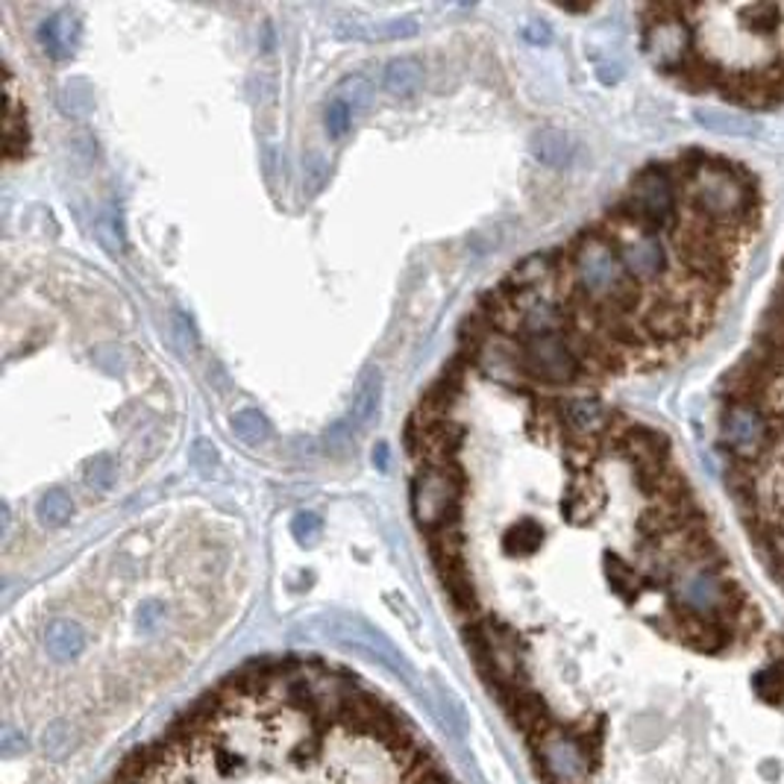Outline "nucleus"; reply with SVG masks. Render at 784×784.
Wrapping results in <instances>:
<instances>
[{
	"instance_id": "nucleus-30",
	"label": "nucleus",
	"mask_w": 784,
	"mask_h": 784,
	"mask_svg": "<svg viewBox=\"0 0 784 784\" xmlns=\"http://www.w3.org/2000/svg\"><path fill=\"white\" fill-rule=\"evenodd\" d=\"M374 464L379 467V471H388V446L385 444H376L374 450Z\"/></svg>"
},
{
	"instance_id": "nucleus-7",
	"label": "nucleus",
	"mask_w": 784,
	"mask_h": 784,
	"mask_svg": "<svg viewBox=\"0 0 784 784\" xmlns=\"http://www.w3.org/2000/svg\"><path fill=\"white\" fill-rule=\"evenodd\" d=\"M720 438L722 446L743 464L770 455L766 418L749 402H726L720 418Z\"/></svg>"
},
{
	"instance_id": "nucleus-10",
	"label": "nucleus",
	"mask_w": 784,
	"mask_h": 784,
	"mask_svg": "<svg viewBox=\"0 0 784 784\" xmlns=\"http://www.w3.org/2000/svg\"><path fill=\"white\" fill-rule=\"evenodd\" d=\"M423 82H427V68L418 56H397L383 68V89L391 98L411 100L415 95H420Z\"/></svg>"
},
{
	"instance_id": "nucleus-17",
	"label": "nucleus",
	"mask_w": 784,
	"mask_h": 784,
	"mask_svg": "<svg viewBox=\"0 0 784 784\" xmlns=\"http://www.w3.org/2000/svg\"><path fill=\"white\" fill-rule=\"evenodd\" d=\"M3 151L7 159H19L27 151V124L19 115V100L12 95V80H10V98H7V135H3Z\"/></svg>"
},
{
	"instance_id": "nucleus-21",
	"label": "nucleus",
	"mask_w": 784,
	"mask_h": 784,
	"mask_svg": "<svg viewBox=\"0 0 784 784\" xmlns=\"http://www.w3.org/2000/svg\"><path fill=\"white\" fill-rule=\"evenodd\" d=\"M606 576L608 585H611L615 594H620L626 603H632V599L641 594V576H638V571L620 562V559H615V555H606Z\"/></svg>"
},
{
	"instance_id": "nucleus-5",
	"label": "nucleus",
	"mask_w": 784,
	"mask_h": 784,
	"mask_svg": "<svg viewBox=\"0 0 784 784\" xmlns=\"http://www.w3.org/2000/svg\"><path fill=\"white\" fill-rule=\"evenodd\" d=\"M459 497H462V479L455 467H446V471L427 467L415 476V485H411V508L427 532L459 523Z\"/></svg>"
},
{
	"instance_id": "nucleus-4",
	"label": "nucleus",
	"mask_w": 784,
	"mask_h": 784,
	"mask_svg": "<svg viewBox=\"0 0 784 784\" xmlns=\"http://www.w3.org/2000/svg\"><path fill=\"white\" fill-rule=\"evenodd\" d=\"M620 206L641 227L652 232H673L682 221L678 218L676 179H673L670 168H659V165H652V168L641 170L634 177L632 191Z\"/></svg>"
},
{
	"instance_id": "nucleus-8",
	"label": "nucleus",
	"mask_w": 784,
	"mask_h": 784,
	"mask_svg": "<svg viewBox=\"0 0 784 784\" xmlns=\"http://www.w3.org/2000/svg\"><path fill=\"white\" fill-rule=\"evenodd\" d=\"M652 15L659 19L647 24V54L667 71H678V65L685 63V56L691 54V30L682 21L685 10L682 7H655Z\"/></svg>"
},
{
	"instance_id": "nucleus-20",
	"label": "nucleus",
	"mask_w": 784,
	"mask_h": 784,
	"mask_svg": "<svg viewBox=\"0 0 784 784\" xmlns=\"http://www.w3.org/2000/svg\"><path fill=\"white\" fill-rule=\"evenodd\" d=\"M232 432L250 446H262L270 438L268 418L256 409H244L232 418Z\"/></svg>"
},
{
	"instance_id": "nucleus-28",
	"label": "nucleus",
	"mask_w": 784,
	"mask_h": 784,
	"mask_svg": "<svg viewBox=\"0 0 784 784\" xmlns=\"http://www.w3.org/2000/svg\"><path fill=\"white\" fill-rule=\"evenodd\" d=\"M191 462H195L197 471L209 473L214 467V462H218V455H214L212 444L209 441H197L195 446H191Z\"/></svg>"
},
{
	"instance_id": "nucleus-27",
	"label": "nucleus",
	"mask_w": 784,
	"mask_h": 784,
	"mask_svg": "<svg viewBox=\"0 0 784 784\" xmlns=\"http://www.w3.org/2000/svg\"><path fill=\"white\" fill-rule=\"evenodd\" d=\"M291 532H295L297 541H303V544H312L314 538L321 535V517L297 515L295 523H291Z\"/></svg>"
},
{
	"instance_id": "nucleus-1",
	"label": "nucleus",
	"mask_w": 784,
	"mask_h": 784,
	"mask_svg": "<svg viewBox=\"0 0 784 784\" xmlns=\"http://www.w3.org/2000/svg\"><path fill=\"white\" fill-rule=\"evenodd\" d=\"M564 274L571 291L606 312L634 318L643 300L641 283H634L626 274L615 244L603 235V230L585 232L573 241L571 253L564 258Z\"/></svg>"
},
{
	"instance_id": "nucleus-15",
	"label": "nucleus",
	"mask_w": 784,
	"mask_h": 784,
	"mask_svg": "<svg viewBox=\"0 0 784 784\" xmlns=\"http://www.w3.org/2000/svg\"><path fill=\"white\" fill-rule=\"evenodd\" d=\"M36 517L38 523L47 529H63L68 520L74 517V503L63 488L45 490L36 503Z\"/></svg>"
},
{
	"instance_id": "nucleus-16",
	"label": "nucleus",
	"mask_w": 784,
	"mask_h": 784,
	"mask_svg": "<svg viewBox=\"0 0 784 784\" xmlns=\"http://www.w3.org/2000/svg\"><path fill=\"white\" fill-rule=\"evenodd\" d=\"M532 151H535L538 159L550 165V168H564L567 159H571V142H567V135L559 133V130L538 133L535 142H532Z\"/></svg>"
},
{
	"instance_id": "nucleus-6",
	"label": "nucleus",
	"mask_w": 784,
	"mask_h": 784,
	"mask_svg": "<svg viewBox=\"0 0 784 784\" xmlns=\"http://www.w3.org/2000/svg\"><path fill=\"white\" fill-rule=\"evenodd\" d=\"M515 362L523 374L541 379V383L564 385L582 376V358L576 356V350L564 332L520 341L515 350Z\"/></svg>"
},
{
	"instance_id": "nucleus-22",
	"label": "nucleus",
	"mask_w": 784,
	"mask_h": 784,
	"mask_svg": "<svg viewBox=\"0 0 784 784\" xmlns=\"http://www.w3.org/2000/svg\"><path fill=\"white\" fill-rule=\"evenodd\" d=\"M115 479H118V464L109 453H98L89 464H86V485H89L95 494H109V490L115 488Z\"/></svg>"
},
{
	"instance_id": "nucleus-19",
	"label": "nucleus",
	"mask_w": 784,
	"mask_h": 784,
	"mask_svg": "<svg viewBox=\"0 0 784 784\" xmlns=\"http://www.w3.org/2000/svg\"><path fill=\"white\" fill-rule=\"evenodd\" d=\"M335 100H341V103L356 115V112L371 107V100H374V82L367 80L365 74L344 77V80L339 82V89H335Z\"/></svg>"
},
{
	"instance_id": "nucleus-23",
	"label": "nucleus",
	"mask_w": 784,
	"mask_h": 784,
	"mask_svg": "<svg viewBox=\"0 0 784 784\" xmlns=\"http://www.w3.org/2000/svg\"><path fill=\"white\" fill-rule=\"evenodd\" d=\"M743 21L752 33H761V36H773L775 30L782 27V10L773 7V3H758V7H747L743 10Z\"/></svg>"
},
{
	"instance_id": "nucleus-25",
	"label": "nucleus",
	"mask_w": 784,
	"mask_h": 784,
	"mask_svg": "<svg viewBox=\"0 0 784 784\" xmlns=\"http://www.w3.org/2000/svg\"><path fill=\"white\" fill-rule=\"evenodd\" d=\"M327 179H330V165H327V159H323V156H318V153H314L312 159L306 162V170H303L306 195H318V191L327 186Z\"/></svg>"
},
{
	"instance_id": "nucleus-3",
	"label": "nucleus",
	"mask_w": 784,
	"mask_h": 784,
	"mask_svg": "<svg viewBox=\"0 0 784 784\" xmlns=\"http://www.w3.org/2000/svg\"><path fill=\"white\" fill-rule=\"evenodd\" d=\"M603 235L615 244L626 274H629L634 283H659V279L664 277V270H667V250H664V241L659 239V232L647 230V227L634 221L623 206L611 212Z\"/></svg>"
},
{
	"instance_id": "nucleus-2",
	"label": "nucleus",
	"mask_w": 784,
	"mask_h": 784,
	"mask_svg": "<svg viewBox=\"0 0 784 784\" xmlns=\"http://www.w3.org/2000/svg\"><path fill=\"white\" fill-rule=\"evenodd\" d=\"M682 188L691 212L705 221L738 232L755 227L758 188L738 162L708 159Z\"/></svg>"
},
{
	"instance_id": "nucleus-13",
	"label": "nucleus",
	"mask_w": 784,
	"mask_h": 784,
	"mask_svg": "<svg viewBox=\"0 0 784 784\" xmlns=\"http://www.w3.org/2000/svg\"><path fill=\"white\" fill-rule=\"evenodd\" d=\"M45 647L47 655L54 661H71L77 659L82 650H86V634L74 620H51L45 629Z\"/></svg>"
},
{
	"instance_id": "nucleus-11",
	"label": "nucleus",
	"mask_w": 784,
	"mask_h": 784,
	"mask_svg": "<svg viewBox=\"0 0 784 784\" xmlns=\"http://www.w3.org/2000/svg\"><path fill=\"white\" fill-rule=\"evenodd\" d=\"M562 420L564 427L579 438H594L611 427L606 406L599 400H590V397H576V400L562 402Z\"/></svg>"
},
{
	"instance_id": "nucleus-31",
	"label": "nucleus",
	"mask_w": 784,
	"mask_h": 784,
	"mask_svg": "<svg viewBox=\"0 0 784 784\" xmlns=\"http://www.w3.org/2000/svg\"><path fill=\"white\" fill-rule=\"evenodd\" d=\"M782 488H784V479H782Z\"/></svg>"
},
{
	"instance_id": "nucleus-29",
	"label": "nucleus",
	"mask_w": 784,
	"mask_h": 784,
	"mask_svg": "<svg viewBox=\"0 0 784 784\" xmlns=\"http://www.w3.org/2000/svg\"><path fill=\"white\" fill-rule=\"evenodd\" d=\"M523 36H527L529 42H535V45H546V42H550V30H546V27H527V30H523Z\"/></svg>"
},
{
	"instance_id": "nucleus-12",
	"label": "nucleus",
	"mask_w": 784,
	"mask_h": 784,
	"mask_svg": "<svg viewBox=\"0 0 784 784\" xmlns=\"http://www.w3.org/2000/svg\"><path fill=\"white\" fill-rule=\"evenodd\" d=\"M38 42L45 47V54H51L54 59H65V56L74 54V47L80 42V24H77L71 12H59V15L42 24Z\"/></svg>"
},
{
	"instance_id": "nucleus-26",
	"label": "nucleus",
	"mask_w": 784,
	"mask_h": 784,
	"mask_svg": "<svg viewBox=\"0 0 784 784\" xmlns=\"http://www.w3.org/2000/svg\"><path fill=\"white\" fill-rule=\"evenodd\" d=\"M350 121H353V112L341 100L332 98L330 107H327V130H330L332 139H341V135L347 133Z\"/></svg>"
},
{
	"instance_id": "nucleus-24",
	"label": "nucleus",
	"mask_w": 784,
	"mask_h": 784,
	"mask_svg": "<svg viewBox=\"0 0 784 784\" xmlns=\"http://www.w3.org/2000/svg\"><path fill=\"white\" fill-rule=\"evenodd\" d=\"M538 546H541V527L532 523V520L517 523V527L506 535V550L511 555H529L535 553Z\"/></svg>"
},
{
	"instance_id": "nucleus-18",
	"label": "nucleus",
	"mask_w": 784,
	"mask_h": 784,
	"mask_svg": "<svg viewBox=\"0 0 784 784\" xmlns=\"http://www.w3.org/2000/svg\"><path fill=\"white\" fill-rule=\"evenodd\" d=\"M699 124L711 133H722V135H752L755 133V124L749 118L731 115V112H722V109H699L696 112Z\"/></svg>"
},
{
	"instance_id": "nucleus-9",
	"label": "nucleus",
	"mask_w": 784,
	"mask_h": 784,
	"mask_svg": "<svg viewBox=\"0 0 784 784\" xmlns=\"http://www.w3.org/2000/svg\"><path fill=\"white\" fill-rule=\"evenodd\" d=\"M332 33L344 42H400L418 33L415 19H391V21H365L341 15L332 24Z\"/></svg>"
},
{
	"instance_id": "nucleus-14",
	"label": "nucleus",
	"mask_w": 784,
	"mask_h": 784,
	"mask_svg": "<svg viewBox=\"0 0 784 784\" xmlns=\"http://www.w3.org/2000/svg\"><path fill=\"white\" fill-rule=\"evenodd\" d=\"M379 397H383V374L371 371L362 388H358L356 400H353V411H350L347 418L350 427L365 429L376 418V411H379Z\"/></svg>"
}]
</instances>
